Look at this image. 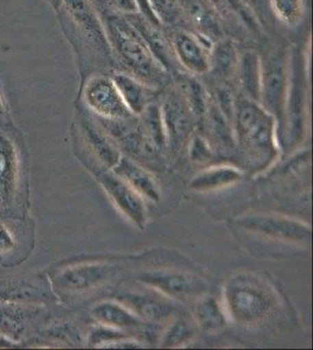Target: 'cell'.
I'll return each instance as SVG.
<instances>
[{
    "instance_id": "cell-26",
    "label": "cell",
    "mask_w": 313,
    "mask_h": 350,
    "mask_svg": "<svg viewBox=\"0 0 313 350\" xmlns=\"http://www.w3.org/2000/svg\"><path fill=\"white\" fill-rule=\"evenodd\" d=\"M140 117L143 120V133L147 142L157 150L165 148L166 135L164 130L160 105L155 103L149 104Z\"/></svg>"
},
{
    "instance_id": "cell-36",
    "label": "cell",
    "mask_w": 313,
    "mask_h": 350,
    "mask_svg": "<svg viewBox=\"0 0 313 350\" xmlns=\"http://www.w3.org/2000/svg\"><path fill=\"white\" fill-rule=\"evenodd\" d=\"M14 245H16V241H14L12 232L8 230L4 224L0 223V254L10 252Z\"/></svg>"
},
{
    "instance_id": "cell-3",
    "label": "cell",
    "mask_w": 313,
    "mask_h": 350,
    "mask_svg": "<svg viewBox=\"0 0 313 350\" xmlns=\"http://www.w3.org/2000/svg\"><path fill=\"white\" fill-rule=\"evenodd\" d=\"M310 89V46L289 47V83L283 112L286 143L296 146L304 138Z\"/></svg>"
},
{
    "instance_id": "cell-11",
    "label": "cell",
    "mask_w": 313,
    "mask_h": 350,
    "mask_svg": "<svg viewBox=\"0 0 313 350\" xmlns=\"http://www.w3.org/2000/svg\"><path fill=\"white\" fill-rule=\"evenodd\" d=\"M213 42L206 36L179 29L172 36L171 48L179 64L190 75L210 72V48Z\"/></svg>"
},
{
    "instance_id": "cell-29",
    "label": "cell",
    "mask_w": 313,
    "mask_h": 350,
    "mask_svg": "<svg viewBox=\"0 0 313 350\" xmlns=\"http://www.w3.org/2000/svg\"><path fill=\"white\" fill-rule=\"evenodd\" d=\"M193 334H195V329L192 327V323L186 318L179 317L164 334L162 347L171 348V347L181 346L187 342Z\"/></svg>"
},
{
    "instance_id": "cell-24",
    "label": "cell",
    "mask_w": 313,
    "mask_h": 350,
    "mask_svg": "<svg viewBox=\"0 0 313 350\" xmlns=\"http://www.w3.org/2000/svg\"><path fill=\"white\" fill-rule=\"evenodd\" d=\"M238 60V51L234 41L221 39L210 48V72L222 79L235 76Z\"/></svg>"
},
{
    "instance_id": "cell-21",
    "label": "cell",
    "mask_w": 313,
    "mask_h": 350,
    "mask_svg": "<svg viewBox=\"0 0 313 350\" xmlns=\"http://www.w3.org/2000/svg\"><path fill=\"white\" fill-rule=\"evenodd\" d=\"M81 122L84 137L97 160L108 170L115 167L116 163L121 159L115 142L109 138L103 129L92 123V120L84 118Z\"/></svg>"
},
{
    "instance_id": "cell-14",
    "label": "cell",
    "mask_w": 313,
    "mask_h": 350,
    "mask_svg": "<svg viewBox=\"0 0 313 350\" xmlns=\"http://www.w3.org/2000/svg\"><path fill=\"white\" fill-rule=\"evenodd\" d=\"M19 183L18 152L11 138L0 132V203L11 206Z\"/></svg>"
},
{
    "instance_id": "cell-37",
    "label": "cell",
    "mask_w": 313,
    "mask_h": 350,
    "mask_svg": "<svg viewBox=\"0 0 313 350\" xmlns=\"http://www.w3.org/2000/svg\"><path fill=\"white\" fill-rule=\"evenodd\" d=\"M110 3L116 11L122 16H131L138 13L135 0H110Z\"/></svg>"
},
{
    "instance_id": "cell-10",
    "label": "cell",
    "mask_w": 313,
    "mask_h": 350,
    "mask_svg": "<svg viewBox=\"0 0 313 350\" xmlns=\"http://www.w3.org/2000/svg\"><path fill=\"white\" fill-rule=\"evenodd\" d=\"M166 145L177 152L190 137L195 115L180 88L172 89L160 105Z\"/></svg>"
},
{
    "instance_id": "cell-8",
    "label": "cell",
    "mask_w": 313,
    "mask_h": 350,
    "mask_svg": "<svg viewBox=\"0 0 313 350\" xmlns=\"http://www.w3.org/2000/svg\"><path fill=\"white\" fill-rule=\"evenodd\" d=\"M84 103L90 111L103 120H127L134 118L124 103L111 77L92 76L84 89Z\"/></svg>"
},
{
    "instance_id": "cell-7",
    "label": "cell",
    "mask_w": 313,
    "mask_h": 350,
    "mask_svg": "<svg viewBox=\"0 0 313 350\" xmlns=\"http://www.w3.org/2000/svg\"><path fill=\"white\" fill-rule=\"evenodd\" d=\"M140 282L168 299L180 301L198 300L206 293L205 279L187 271L162 269L147 271L140 275Z\"/></svg>"
},
{
    "instance_id": "cell-40",
    "label": "cell",
    "mask_w": 313,
    "mask_h": 350,
    "mask_svg": "<svg viewBox=\"0 0 313 350\" xmlns=\"http://www.w3.org/2000/svg\"><path fill=\"white\" fill-rule=\"evenodd\" d=\"M5 113V105L4 100L1 98V96H0V118L4 116Z\"/></svg>"
},
{
    "instance_id": "cell-18",
    "label": "cell",
    "mask_w": 313,
    "mask_h": 350,
    "mask_svg": "<svg viewBox=\"0 0 313 350\" xmlns=\"http://www.w3.org/2000/svg\"><path fill=\"white\" fill-rule=\"evenodd\" d=\"M235 76L243 97L260 102L262 80V56L254 49L238 52Z\"/></svg>"
},
{
    "instance_id": "cell-38",
    "label": "cell",
    "mask_w": 313,
    "mask_h": 350,
    "mask_svg": "<svg viewBox=\"0 0 313 350\" xmlns=\"http://www.w3.org/2000/svg\"><path fill=\"white\" fill-rule=\"evenodd\" d=\"M13 346H14V341L0 333V349L1 348H12Z\"/></svg>"
},
{
    "instance_id": "cell-20",
    "label": "cell",
    "mask_w": 313,
    "mask_h": 350,
    "mask_svg": "<svg viewBox=\"0 0 313 350\" xmlns=\"http://www.w3.org/2000/svg\"><path fill=\"white\" fill-rule=\"evenodd\" d=\"M119 95L134 116H140L151 103L152 88L137 76L127 72H116L111 77Z\"/></svg>"
},
{
    "instance_id": "cell-2",
    "label": "cell",
    "mask_w": 313,
    "mask_h": 350,
    "mask_svg": "<svg viewBox=\"0 0 313 350\" xmlns=\"http://www.w3.org/2000/svg\"><path fill=\"white\" fill-rule=\"evenodd\" d=\"M226 314L240 325H258L269 318L277 305L273 287L253 273H238L223 290Z\"/></svg>"
},
{
    "instance_id": "cell-30",
    "label": "cell",
    "mask_w": 313,
    "mask_h": 350,
    "mask_svg": "<svg viewBox=\"0 0 313 350\" xmlns=\"http://www.w3.org/2000/svg\"><path fill=\"white\" fill-rule=\"evenodd\" d=\"M160 24L173 25L181 21L183 8L179 0H150Z\"/></svg>"
},
{
    "instance_id": "cell-17",
    "label": "cell",
    "mask_w": 313,
    "mask_h": 350,
    "mask_svg": "<svg viewBox=\"0 0 313 350\" xmlns=\"http://www.w3.org/2000/svg\"><path fill=\"white\" fill-rule=\"evenodd\" d=\"M92 315L99 325L112 327L122 332H138L149 327L147 323L140 320L135 313L117 300H104L96 304L92 307Z\"/></svg>"
},
{
    "instance_id": "cell-9",
    "label": "cell",
    "mask_w": 313,
    "mask_h": 350,
    "mask_svg": "<svg viewBox=\"0 0 313 350\" xmlns=\"http://www.w3.org/2000/svg\"><path fill=\"white\" fill-rule=\"evenodd\" d=\"M238 227L266 239L289 243H309L311 229L305 223L286 216L255 214L238 219Z\"/></svg>"
},
{
    "instance_id": "cell-33",
    "label": "cell",
    "mask_w": 313,
    "mask_h": 350,
    "mask_svg": "<svg viewBox=\"0 0 313 350\" xmlns=\"http://www.w3.org/2000/svg\"><path fill=\"white\" fill-rule=\"evenodd\" d=\"M212 148L201 135H195L190 142V157L195 163H203L212 159Z\"/></svg>"
},
{
    "instance_id": "cell-32",
    "label": "cell",
    "mask_w": 313,
    "mask_h": 350,
    "mask_svg": "<svg viewBox=\"0 0 313 350\" xmlns=\"http://www.w3.org/2000/svg\"><path fill=\"white\" fill-rule=\"evenodd\" d=\"M124 338H127L125 332L116 329V328H112V327L99 325L89 334V346L105 347L109 343Z\"/></svg>"
},
{
    "instance_id": "cell-13",
    "label": "cell",
    "mask_w": 313,
    "mask_h": 350,
    "mask_svg": "<svg viewBox=\"0 0 313 350\" xmlns=\"http://www.w3.org/2000/svg\"><path fill=\"white\" fill-rule=\"evenodd\" d=\"M123 291L116 295V300L145 323H164L175 314V305L158 291Z\"/></svg>"
},
{
    "instance_id": "cell-12",
    "label": "cell",
    "mask_w": 313,
    "mask_h": 350,
    "mask_svg": "<svg viewBox=\"0 0 313 350\" xmlns=\"http://www.w3.org/2000/svg\"><path fill=\"white\" fill-rule=\"evenodd\" d=\"M96 178L116 208L137 227L143 229L147 224V208L143 198L108 168L96 172Z\"/></svg>"
},
{
    "instance_id": "cell-23",
    "label": "cell",
    "mask_w": 313,
    "mask_h": 350,
    "mask_svg": "<svg viewBox=\"0 0 313 350\" xmlns=\"http://www.w3.org/2000/svg\"><path fill=\"white\" fill-rule=\"evenodd\" d=\"M193 318L197 325L206 332H218L226 327L227 314L216 299L203 295L195 300Z\"/></svg>"
},
{
    "instance_id": "cell-16",
    "label": "cell",
    "mask_w": 313,
    "mask_h": 350,
    "mask_svg": "<svg viewBox=\"0 0 313 350\" xmlns=\"http://www.w3.org/2000/svg\"><path fill=\"white\" fill-rule=\"evenodd\" d=\"M131 26L135 28L140 38L143 39L147 48L150 49L155 60L165 69V72H170L173 66V52L171 44L167 42L165 36L160 31V27L147 21L139 13L124 16Z\"/></svg>"
},
{
    "instance_id": "cell-15",
    "label": "cell",
    "mask_w": 313,
    "mask_h": 350,
    "mask_svg": "<svg viewBox=\"0 0 313 350\" xmlns=\"http://www.w3.org/2000/svg\"><path fill=\"white\" fill-rule=\"evenodd\" d=\"M64 5L73 21H75L79 29L84 31L92 44L103 51L110 49V42L104 25H102L88 0H62V6Z\"/></svg>"
},
{
    "instance_id": "cell-35",
    "label": "cell",
    "mask_w": 313,
    "mask_h": 350,
    "mask_svg": "<svg viewBox=\"0 0 313 350\" xmlns=\"http://www.w3.org/2000/svg\"><path fill=\"white\" fill-rule=\"evenodd\" d=\"M137 8H138V13L140 16H144L147 21H150L152 24L162 27L163 25L160 24L158 18L155 16L153 8L151 6L150 0H135Z\"/></svg>"
},
{
    "instance_id": "cell-6",
    "label": "cell",
    "mask_w": 313,
    "mask_h": 350,
    "mask_svg": "<svg viewBox=\"0 0 313 350\" xmlns=\"http://www.w3.org/2000/svg\"><path fill=\"white\" fill-rule=\"evenodd\" d=\"M116 272L118 267L109 262H79L55 272L52 283L62 295H79L101 286Z\"/></svg>"
},
{
    "instance_id": "cell-25",
    "label": "cell",
    "mask_w": 313,
    "mask_h": 350,
    "mask_svg": "<svg viewBox=\"0 0 313 350\" xmlns=\"http://www.w3.org/2000/svg\"><path fill=\"white\" fill-rule=\"evenodd\" d=\"M32 318V310L27 307L0 305V333L16 341L24 335Z\"/></svg>"
},
{
    "instance_id": "cell-39",
    "label": "cell",
    "mask_w": 313,
    "mask_h": 350,
    "mask_svg": "<svg viewBox=\"0 0 313 350\" xmlns=\"http://www.w3.org/2000/svg\"><path fill=\"white\" fill-rule=\"evenodd\" d=\"M49 3L52 5L53 8L54 10H59V8H62V0H49Z\"/></svg>"
},
{
    "instance_id": "cell-31",
    "label": "cell",
    "mask_w": 313,
    "mask_h": 350,
    "mask_svg": "<svg viewBox=\"0 0 313 350\" xmlns=\"http://www.w3.org/2000/svg\"><path fill=\"white\" fill-rule=\"evenodd\" d=\"M230 11L238 16V21L253 33H261L262 25L256 13L245 0H223Z\"/></svg>"
},
{
    "instance_id": "cell-27",
    "label": "cell",
    "mask_w": 313,
    "mask_h": 350,
    "mask_svg": "<svg viewBox=\"0 0 313 350\" xmlns=\"http://www.w3.org/2000/svg\"><path fill=\"white\" fill-rule=\"evenodd\" d=\"M205 116H207L210 131L214 135L215 139L218 140V144L223 148H233L235 144L234 125L220 111L218 105L215 103H208Z\"/></svg>"
},
{
    "instance_id": "cell-19",
    "label": "cell",
    "mask_w": 313,
    "mask_h": 350,
    "mask_svg": "<svg viewBox=\"0 0 313 350\" xmlns=\"http://www.w3.org/2000/svg\"><path fill=\"white\" fill-rule=\"evenodd\" d=\"M111 170L130 187L134 188L143 199L153 202H158L160 200V191L153 176L147 170L139 166L138 163L127 158H121L115 167Z\"/></svg>"
},
{
    "instance_id": "cell-5",
    "label": "cell",
    "mask_w": 313,
    "mask_h": 350,
    "mask_svg": "<svg viewBox=\"0 0 313 350\" xmlns=\"http://www.w3.org/2000/svg\"><path fill=\"white\" fill-rule=\"evenodd\" d=\"M289 83V47L276 49L262 57L260 102L264 110L281 124Z\"/></svg>"
},
{
    "instance_id": "cell-22",
    "label": "cell",
    "mask_w": 313,
    "mask_h": 350,
    "mask_svg": "<svg viewBox=\"0 0 313 350\" xmlns=\"http://www.w3.org/2000/svg\"><path fill=\"white\" fill-rule=\"evenodd\" d=\"M242 179V172L231 166H216L197 175L190 183V187L195 191H216L220 188L228 187Z\"/></svg>"
},
{
    "instance_id": "cell-34",
    "label": "cell",
    "mask_w": 313,
    "mask_h": 350,
    "mask_svg": "<svg viewBox=\"0 0 313 350\" xmlns=\"http://www.w3.org/2000/svg\"><path fill=\"white\" fill-rule=\"evenodd\" d=\"M216 105L220 111L226 116L227 120L234 124L235 105L236 100L229 89L226 87H220L216 90Z\"/></svg>"
},
{
    "instance_id": "cell-4",
    "label": "cell",
    "mask_w": 313,
    "mask_h": 350,
    "mask_svg": "<svg viewBox=\"0 0 313 350\" xmlns=\"http://www.w3.org/2000/svg\"><path fill=\"white\" fill-rule=\"evenodd\" d=\"M104 28L111 47L137 75L144 76L152 84L166 72L125 16H108Z\"/></svg>"
},
{
    "instance_id": "cell-28",
    "label": "cell",
    "mask_w": 313,
    "mask_h": 350,
    "mask_svg": "<svg viewBox=\"0 0 313 350\" xmlns=\"http://www.w3.org/2000/svg\"><path fill=\"white\" fill-rule=\"evenodd\" d=\"M277 21L286 27H297L305 14L304 0H269Z\"/></svg>"
},
{
    "instance_id": "cell-1",
    "label": "cell",
    "mask_w": 313,
    "mask_h": 350,
    "mask_svg": "<svg viewBox=\"0 0 313 350\" xmlns=\"http://www.w3.org/2000/svg\"><path fill=\"white\" fill-rule=\"evenodd\" d=\"M233 125L235 140L240 145L248 170H266L277 154V120L274 116L270 115L258 102L242 97L236 100Z\"/></svg>"
}]
</instances>
